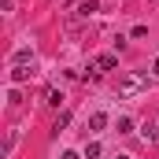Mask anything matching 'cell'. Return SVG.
I'll return each instance as SVG.
<instances>
[{"label": "cell", "mask_w": 159, "mask_h": 159, "mask_svg": "<svg viewBox=\"0 0 159 159\" xmlns=\"http://www.w3.org/2000/svg\"><path fill=\"white\" fill-rule=\"evenodd\" d=\"M141 137H144V141H159V129L148 122V126H141Z\"/></svg>", "instance_id": "cell-6"}, {"label": "cell", "mask_w": 159, "mask_h": 159, "mask_svg": "<svg viewBox=\"0 0 159 159\" xmlns=\"http://www.w3.org/2000/svg\"><path fill=\"white\" fill-rule=\"evenodd\" d=\"M144 89H148V74H141V70L119 78V96H137V93H144Z\"/></svg>", "instance_id": "cell-1"}, {"label": "cell", "mask_w": 159, "mask_h": 159, "mask_svg": "<svg viewBox=\"0 0 159 159\" xmlns=\"http://www.w3.org/2000/svg\"><path fill=\"white\" fill-rule=\"evenodd\" d=\"M104 126H107V115H104V111H96V115L89 119V129H104Z\"/></svg>", "instance_id": "cell-4"}, {"label": "cell", "mask_w": 159, "mask_h": 159, "mask_svg": "<svg viewBox=\"0 0 159 159\" xmlns=\"http://www.w3.org/2000/svg\"><path fill=\"white\" fill-rule=\"evenodd\" d=\"M100 156V144H96V141H89V144H85V159H96Z\"/></svg>", "instance_id": "cell-8"}, {"label": "cell", "mask_w": 159, "mask_h": 159, "mask_svg": "<svg viewBox=\"0 0 159 159\" xmlns=\"http://www.w3.org/2000/svg\"><path fill=\"white\" fill-rule=\"evenodd\" d=\"M44 100H48L52 107H59V104H63V93H59V89H48V93H44Z\"/></svg>", "instance_id": "cell-5"}, {"label": "cell", "mask_w": 159, "mask_h": 159, "mask_svg": "<svg viewBox=\"0 0 159 159\" xmlns=\"http://www.w3.org/2000/svg\"><path fill=\"white\" fill-rule=\"evenodd\" d=\"M96 67H100V70H115L119 59H115V56H96Z\"/></svg>", "instance_id": "cell-3"}, {"label": "cell", "mask_w": 159, "mask_h": 159, "mask_svg": "<svg viewBox=\"0 0 159 159\" xmlns=\"http://www.w3.org/2000/svg\"><path fill=\"white\" fill-rule=\"evenodd\" d=\"M30 78V70H26V67H15V70H11V81H26Z\"/></svg>", "instance_id": "cell-9"}, {"label": "cell", "mask_w": 159, "mask_h": 159, "mask_svg": "<svg viewBox=\"0 0 159 159\" xmlns=\"http://www.w3.org/2000/svg\"><path fill=\"white\" fill-rule=\"evenodd\" d=\"M115 159H129V156H115Z\"/></svg>", "instance_id": "cell-13"}, {"label": "cell", "mask_w": 159, "mask_h": 159, "mask_svg": "<svg viewBox=\"0 0 159 159\" xmlns=\"http://www.w3.org/2000/svg\"><path fill=\"white\" fill-rule=\"evenodd\" d=\"M26 59H34V52H30V48H19V52H15V67H22Z\"/></svg>", "instance_id": "cell-7"}, {"label": "cell", "mask_w": 159, "mask_h": 159, "mask_svg": "<svg viewBox=\"0 0 159 159\" xmlns=\"http://www.w3.org/2000/svg\"><path fill=\"white\" fill-rule=\"evenodd\" d=\"M63 159H81V156H74V152H63Z\"/></svg>", "instance_id": "cell-11"}, {"label": "cell", "mask_w": 159, "mask_h": 159, "mask_svg": "<svg viewBox=\"0 0 159 159\" xmlns=\"http://www.w3.org/2000/svg\"><path fill=\"white\" fill-rule=\"evenodd\" d=\"M96 11H100V0H81V4H78V15H81V19H89V15H96Z\"/></svg>", "instance_id": "cell-2"}, {"label": "cell", "mask_w": 159, "mask_h": 159, "mask_svg": "<svg viewBox=\"0 0 159 159\" xmlns=\"http://www.w3.org/2000/svg\"><path fill=\"white\" fill-rule=\"evenodd\" d=\"M67 122H70V115H67V111H63V115H59V119H56V126H52V129H56V133H59V129H63V126H67Z\"/></svg>", "instance_id": "cell-10"}, {"label": "cell", "mask_w": 159, "mask_h": 159, "mask_svg": "<svg viewBox=\"0 0 159 159\" xmlns=\"http://www.w3.org/2000/svg\"><path fill=\"white\" fill-rule=\"evenodd\" d=\"M152 70H156V74H159V59H156V63H152Z\"/></svg>", "instance_id": "cell-12"}]
</instances>
